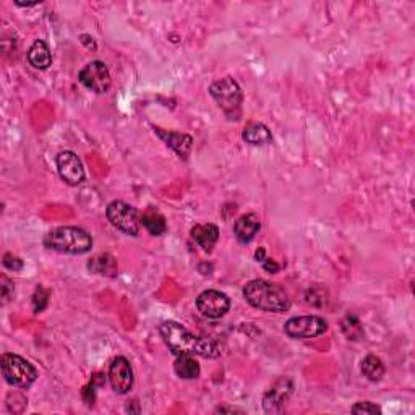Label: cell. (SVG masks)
Listing matches in <instances>:
<instances>
[{
    "mask_svg": "<svg viewBox=\"0 0 415 415\" xmlns=\"http://www.w3.org/2000/svg\"><path fill=\"white\" fill-rule=\"evenodd\" d=\"M159 334L174 356H200L205 358H218L223 349L213 339L200 338L188 331L177 322H164L159 326Z\"/></svg>",
    "mask_w": 415,
    "mask_h": 415,
    "instance_id": "obj_1",
    "label": "cell"
},
{
    "mask_svg": "<svg viewBox=\"0 0 415 415\" xmlns=\"http://www.w3.org/2000/svg\"><path fill=\"white\" fill-rule=\"evenodd\" d=\"M243 297L253 308L273 313H282L290 308V299L286 289L275 282L253 279L245 284Z\"/></svg>",
    "mask_w": 415,
    "mask_h": 415,
    "instance_id": "obj_2",
    "label": "cell"
},
{
    "mask_svg": "<svg viewBox=\"0 0 415 415\" xmlns=\"http://www.w3.org/2000/svg\"><path fill=\"white\" fill-rule=\"evenodd\" d=\"M44 245L54 252L65 255H83L93 247V237L84 229L75 225H62L44 235Z\"/></svg>",
    "mask_w": 415,
    "mask_h": 415,
    "instance_id": "obj_3",
    "label": "cell"
},
{
    "mask_svg": "<svg viewBox=\"0 0 415 415\" xmlns=\"http://www.w3.org/2000/svg\"><path fill=\"white\" fill-rule=\"evenodd\" d=\"M0 370L6 381L15 388L26 389L37 380V370L35 365H31L26 358H23L17 353H3L0 357Z\"/></svg>",
    "mask_w": 415,
    "mask_h": 415,
    "instance_id": "obj_4",
    "label": "cell"
},
{
    "mask_svg": "<svg viewBox=\"0 0 415 415\" xmlns=\"http://www.w3.org/2000/svg\"><path fill=\"white\" fill-rule=\"evenodd\" d=\"M210 94L225 116L230 119H239L243 94L240 84L232 77H225L214 82L210 86Z\"/></svg>",
    "mask_w": 415,
    "mask_h": 415,
    "instance_id": "obj_5",
    "label": "cell"
},
{
    "mask_svg": "<svg viewBox=\"0 0 415 415\" xmlns=\"http://www.w3.org/2000/svg\"><path fill=\"white\" fill-rule=\"evenodd\" d=\"M106 216L107 219H109V223L114 225L116 229H119L120 232L131 235V237L138 235L141 225V214L135 206L120 200L111 201L106 208Z\"/></svg>",
    "mask_w": 415,
    "mask_h": 415,
    "instance_id": "obj_6",
    "label": "cell"
},
{
    "mask_svg": "<svg viewBox=\"0 0 415 415\" xmlns=\"http://www.w3.org/2000/svg\"><path fill=\"white\" fill-rule=\"evenodd\" d=\"M328 331V322L317 315L306 317H294L287 320L284 324V333L292 339H311L322 336Z\"/></svg>",
    "mask_w": 415,
    "mask_h": 415,
    "instance_id": "obj_7",
    "label": "cell"
},
{
    "mask_svg": "<svg viewBox=\"0 0 415 415\" xmlns=\"http://www.w3.org/2000/svg\"><path fill=\"white\" fill-rule=\"evenodd\" d=\"M78 80L84 88L91 89V91L98 94L107 93L111 88L109 68H107L106 64L101 62V60H93V62L84 65V67L80 70Z\"/></svg>",
    "mask_w": 415,
    "mask_h": 415,
    "instance_id": "obj_8",
    "label": "cell"
},
{
    "mask_svg": "<svg viewBox=\"0 0 415 415\" xmlns=\"http://www.w3.org/2000/svg\"><path fill=\"white\" fill-rule=\"evenodd\" d=\"M196 308L205 318L219 320L230 310V299L224 292L208 289L196 297Z\"/></svg>",
    "mask_w": 415,
    "mask_h": 415,
    "instance_id": "obj_9",
    "label": "cell"
},
{
    "mask_svg": "<svg viewBox=\"0 0 415 415\" xmlns=\"http://www.w3.org/2000/svg\"><path fill=\"white\" fill-rule=\"evenodd\" d=\"M55 163H57L59 176L62 177V181L68 183V185H82L84 178H86L82 159H80L73 151H62V153H59Z\"/></svg>",
    "mask_w": 415,
    "mask_h": 415,
    "instance_id": "obj_10",
    "label": "cell"
},
{
    "mask_svg": "<svg viewBox=\"0 0 415 415\" xmlns=\"http://www.w3.org/2000/svg\"><path fill=\"white\" fill-rule=\"evenodd\" d=\"M133 370L125 357H116L109 367V383L117 394H129L133 388Z\"/></svg>",
    "mask_w": 415,
    "mask_h": 415,
    "instance_id": "obj_11",
    "label": "cell"
},
{
    "mask_svg": "<svg viewBox=\"0 0 415 415\" xmlns=\"http://www.w3.org/2000/svg\"><path fill=\"white\" fill-rule=\"evenodd\" d=\"M292 391H294L292 380L287 378V376H282L263 396V407H265L268 414L281 412L284 404L292 396Z\"/></svg>",
    "mask_w": 415,
    "mask_h": 415,
    "instance_id": "obj_12",
    "label": "cell"
},
{
    "mask_svg": "<svg viewBox=\"0 0 415 415\" xmlns=\"http://www.w3.org/2000/svg\"><path fill=\"white\" fill-rule=\"evenodd\" d=\"M261 229V221L255 213L242 214L234 223V234L240 243H250Z\"/></svg>",
    "mask_w": 415,
    "mask_h": 415,
    "instance_id": "obj_13",
    "label": "cell"
},
{
    "mask_svg": "<svg viewBox=\"0 0 415 415\" xmlns=\"http://www.w3.org/2000/svg\"><path fill=\"white\" fill-rule=\"evenodd\" d=\"M154 131L161 136V138L166 141V145L171 146L181 158L187 159L188 156H190L193 148V138L190 135L178 133V131H166L161 129H154Z\"/></svg>",
    "mask_w": 415,
    "mask_h": 415,
    "instance_id": "obj_14",
    "label": "cell"
},
{
    "mask_svg": "<svg viewBox=\"0 0 415 415\" xmlns=\"http://www.w3.org/2000/svg\"><path fill=\"white\" fill-rule=\"evenodd\" d=\"M88 270L93 275L106 276V277H116L119 275V265L114 255L111 253H98L88 261Z\"/></svg>",
    "mask_w": 415,
    "mask_h": 415,
    "instance_id": "obj_15",
    "label": "cell"
},
{
    "mask_svg": "<svg viewBox=\"0 0 415 415\" xmlns=\"http://www.w3.org/2000/svg\"><path fill=\"white\" fill-rule=\"evenodd\" d=\"M192 239L195 240V243L205 250V252H213L219 240V228L214 224H196L192 229Z\"/></svg>",
    "mask_w": 415,
    "mask_h": 415,
    "instance_id": "obj_16",
    "label": "cell"
},
{
    "mask_svg": "<svg viewBox=\"0 0 415 415\" xmlns=\"http://www.w3.org/2000/svg\"><path fill=\"white\" fill-rule=\"evenodd\" d=\"M242 138L245 143L252 146H268L273 143V133L265 124L253 122L248 124L242 131Z\"/></svg>",
    "mask_w": 415,
    "mask_h": 415,
    "instance_id": "obj_17",
    "label": "cell"
},
{
    "mask_svg": "<svg viewBox=\"0 0 415 415\" xmlns=\"http://www.w3.org/2000/svg\"><path fill=\"white\" fill-rule=\"evenodd\" d=\"M28 62L37 70H47L52 64V54L49 46L42 39H36L33 42L30 50H28Z\"/></svg>",
    "mask_w": 415,
    "mask_h": 415,
    "instance_id": "obj_18",
    "label": "cell"
},
{
    "mask_svg": "<svg viewBox=\"0 0 415 415\" xmlns=\"http://www.w3.org/2000/svg\"><path fill=\"white\" fill-rule=\"evenodd\" d=\"M174 371L182 380H196L201 374V369L193 356H178L174 363Z\"/></svg>",
    "mask_w": 415,
    "mask_h": 415,
    "instance_id": "obj_19",
    "label": "cell"
},
{
    "mask_svg": "<svg viewBox=\"0 0 415 415\" xmlns=\"http://www.w3.org/2000/svg\"><path fill=\"white\" fill-rule=\"evenodd\" d=\"M362 374L367 380L371 381V383H378V381L383 380L386 374V367L380 357L367 356L362 360Z\"/></svg>",
    "mask_w": 415,
    "mask_h": 415,
    "instance_id": "obj_20",
    "label": "cell"
},
{
    "mask_svg": "<svg viewBox=\"0 0 415 415\" xmlns=\"http://www.w3.org/2000/svg\"><path fill=\"white\" fill-rule=\"evenodd\" d=\"M141 225L151 235H163L167 230L166 218L159 211L153 210V208H149L145 214H141Z\"/></svg>",
    "mask_w": 415,
    "mask_h": 415,
    "instance_id": "obj_21",
    "label": "cell"
},
{
    "mask_svg": "<svg viewBox=\"0 0 415 415\" xmlns=\"http://www.w3.org/2000/svg\"><path fill=\"white\" fill-rule=\"evenodd\" d=\"M341 329L349 341H360L363 338V326L360 320L353 315H349L341 322Z\"/></svg>",
    "mask_w": 415,
    "mask_h": 415,
    "instance_id": "obj_22",
    "label": "cell"
},
{
    "mask_svg": "<svg viewBox=\"0 0 415 415\" xmlns=\"http://www.w3.org/2000/svg\"><path fill=\"white\" fill-rule=\"evenodd\" d=\"M47 304H49V292L39 286L35 290V294H33V308H35V313H41Z\"/></svg>",
    "mask_w": 415,
    "mask_h": 415,
    "instance_id": "obj_23",
    "label": "cell"
},
{
    "mask_svg": "<svg viewBox=\"0 0 415 415\" xmlns=\"http://www.w3.org/2000/svg\"><path fill=\"white\" fill-rule=\"evenodd\" d=\"M0 284H2V305H7L15 295V286H13V281L8 279L6 275L0 277Z\"/></svg>",
    "mask_w": 415,
    "mask_h": 415,
    "instance_id": "obj_24",
    "label": "cell"
},
{
    "mask_svg": "<svg viewBox=\"0 0 415 415\" xmlns=\"http://www.w3.org/2000/svg\"><path fill=\"white\" fill-rule=\"evenodd\" d=\"M352 414H381V407L380 405H376L374 403H369V400H365V403H357L356 405H352L351 409Z\"/></svg>",
    "mask_w": 415,
    "mask_h": 415,
    "instance_id": "obj_25",
    "label": "cell"
},
{
    "mask_svg": "<svg viewBox=\"0 0 415 415\" xmlns=\"http://www.w3.org/2000/svg\"><path fill=\"white\" fill-rule=\"evenodd\" d=\"M3 266L10 271H20L23 270V261L18 257H13L12 253H6V257H3Z\"/></svg>",
    "mask_w": 415,
    "mask_h": 415,
    "instance_id": "obj_26",
    "label": "cell"
},
{
    "mask_svg": "<svg viewBox=\"0 0 415 415\" xmlns=\"http://www.w3.org/2000/svg\"><path fill=\"white\" fill-rule=\"evenodd\" d=\"M94 388H96V385H94L93 381H91V383H89L86 386V388L83 389V399H84V403H86L88 405H93L94 404V399H96V396H94V393H96V389H94Z\"/></svg>",
    "mask_w": 415,
    "mask_h": 415,
    "instance_id": "obj_27",
    "label": "cell"
},
{
    "mask_svg": "<svg viewBox=\"0 0 415 415\" xmlns=\"http://www.w3.org/2000/svg\"><path fill=\"white\" fill-rule=\"evenodd\" d=\"M259 263H261V266L265 268V270L268 271V273H277L279 271V265H277V263L275 261V259H271V258H266V257H263L261 259H259Z\"/></svg>",
    "mask_w": 415,
    "mask_h": 415,
    "instance_id": "obj_28",
    "label": "cell"
},
{
    "mask_svg": "<svg viewBox=\"0 0 415 415\" xmlns=\"http://www.w3.org/2000/svg\"><path fill=\"white\" fill-rule=\"evenodd\" d=\"M216 412H239V414H243V410H240V409H235V407H218L216 409Z\"/></svg>",
    "mask_w": 415,
    "mask_h": 415,
    "instance_id": "obj_29",
    "label": "cell"
}]
</instances>
